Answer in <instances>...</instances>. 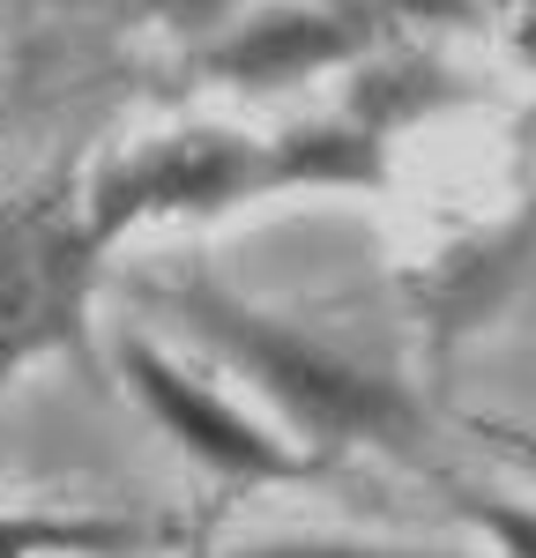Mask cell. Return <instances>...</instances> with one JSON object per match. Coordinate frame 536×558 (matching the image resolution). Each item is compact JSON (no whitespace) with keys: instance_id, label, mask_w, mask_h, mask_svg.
I'll return each instance as SVG.
<instances>
[{"instance_id":"6","label":"cell","mask_w":536,"mask_h":558,"mask_svg":"<svg viewBox=\"0 0 536 558\" xmlns=\"http://www.w3.org/2000/svg\"><path fill=\"white\" fill-rule=\"evenodd\" d=\"M165 529L127 514H45V507H0V558H127L149 551Z\"/></svg>"},{"instance_id":"1","label":"cell","mask_w":536,"mask_h":558,"mask_svg":"<svg viewBox=\"0 0 536 558\" xmlns=\"http://www.w3.org/2000/svg\"><path fill=\"white\" fill-rule=\"evenodd\" d=\"M388 186V112L357 105L343 120H313L283 134H157L127 157H112L75 202L97 246L127 239L142 223L172 216H231L283 194H380Z\"/></svg>"},{"instance_id":"2","label":"cell","mask_w":536,"mask_h":558,"mask_svg":"<svg viewBox=\"0 0 536 558\" xmlns=\"http://www.w3.org/2000/svg\"><path fill=\"white\" fill-rule=\"evenodd\" d=\"M142 305L172 313L202 350L239 365L268 395V410L299 439H313L320 462L343 454V447H380V454H402V462L425 454V432H433L425 402L388 365H365L357 350L299 328L291 313L246 305L231 291H209V283H142Z\"/></svg>"},{"instance_id":"10","label":"cell","mask_w":536,"mask_h":558,"mask_svg":"<svg viewBox=\"0 0 536 558\" xmlns=\"http://www.w3.org/2000/svg\"><path fill=\"white\" fill-rule=\"evenodd\" d=\"M499 8H529V15H536V0H499Z\"/></svg>"},{"instance_id":"5","label":"cell","mask_w":536,"mask_h":558,"mask_svg":"<svg viewBox=\"0 0 536 558\" xmlns=\"http://www.w3.org/2000/svg\"><path fill=\"white\" fill-rule=\"evenodd\" d=\"M351 52H357V23L328 15V8H306V15H261L239 38L209 45V75L231 89H283L351 60Z\"/></svg>"},{"instance_id":"3","label":"cell","mask_w":536,"mask_h":558,"mask_svg":"<svg viewBox=\"0 0 536 558\" xmlns=\"http://www.w3.org/2000/svg\"><path fill=\"white\" fill-rule=\"evenodd\" d=\"M112 365H120L127 395L149 410V425L165 432L194 470L223 476V484H306V476H320V454L268 432L261 417H246V402H231L202 365L172 357L157 336L127 328L112 343Z\"/></svg>"},{"instance_id":"7","label":"cell","mask_w":536,"mask_h":558,"mask_svg":"<svg viewBox=\"0 0 536 558\" xmlns=\"http://www.w3.org/2000/svg\"><path fill=\"white\" fill-rule=\"evenodd\" d=\"M447 492H454V514L491 544V558H536V507L529 499H507V492L462 484V476H447Z\"/></svg>"},{"instance_id":"8","label":"cell","mask_w":536,"mask_h":558,"mask_svg":"<svg viewBox=\"0 0 536 558\" xmlns=\"http://www.w3.org/2000/svg\"><path fill=\"white\" fill-rule=\"evenodd\" d=\"M217 558H470V551H425V544H357V536H268L231 544Z\"/></svg>"},{"instance_id":"4","label":"cell","mask_w":536,"mask_h":558,"mask_svg":"<svg viewBox=\"0 0 536 558\" xmlns=\"http://www.w3.org/2000/svg\"><path fill=\"white\" fill-rule=\"evenodd\" d=\"M97 260L105 246L68 202H31L0 223V380L83 343Z\"/></svg>"},{"instance_id":"9","label":"cell","mask_w":536,"mask_h":558,"mask_svg":"<svg viewBox=\"0 0 536 558\" xmlns=\"http://www.w3.org/2000/svg\"><path fill=\"white\" fill-rule=\"evenodd\" d=\"M134 8H149V15H165V23H217L231 0H134Z\"/></svg>"}]
</instances>
